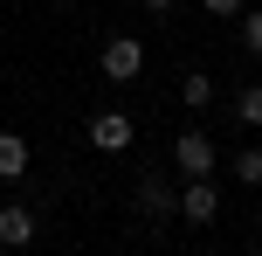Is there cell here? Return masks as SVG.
Returning <instances> with one entry per match:
<instances>
[{"label":"cell","instance_id":"obj_9","mask_svg":"<svg viewBox=\"0 0 262 256\" xmlns=\"http://www.w3.org/2000/svg\"><path fill=\"white\" fill-rule=\"evenodd\" d=\"M235 180H242V187H262V146H242L235 152Z\"/></svg>","mask_w":262,"mask_h":256},{"label":"cell","instance_id":"obj_3","mask_svg":"<svg viewBox=\"0 0 262 256\" xmlns=\"http://www.w3.org/2000/svg\"><path fill=\"white\" fill-rule=\"evenodd\" d=\"M83 139H90L97 152H131V139H138V125H131L124 111H97V118L83 125Z\"/></svg>","mask_w":262,"mask_h":256},{"label":"cell","instance_id":"obj_13","mask_svg":"<svg viewBox=\"0 0 262 256\" xmlns=\"http://www.w3.org/2000/svg\"><path fill=\"white\" fill-rule=\"evenodd\" d=\"M145 7H152V14H172V0H145Z\"/></svg>","mask_w":262,"mask_h":256},{"label":"cell","instance_id":"obj_10","mask_svg":"<svg viewBox=\"0 0 262 256\" xmlns=\"http://www.w3.org/2000/svg\"><path fill=\"white\" fill-rule=\"evenodd\" d=\"M235 118L249 125V132H262V83H249V90L235 97Z\"/></svg>","mask_w":262,"mask_h":256},{"label":"cell","instance_id":"obj_5","mask_svg":"<svg viewBox=\"0 0 262 256\" xmlns=\"http://www.w3.org/2000/svg\"><path fill=\"white\" fill-rule=\"evenodd\" d=\"M180 215H186V222H200V229H207V222H221V187H214V173L180 187Z\"/></svg>","mask_w":262,"mask_h":256},{"label":"cell","instance_id":"obj_7","mask_svg":"<svg viewBox=\"0 0 262 256\" xmlns=\"http://www.w3.org/2000/svg\"><path fill=\"white\" fill-rule=\"evenodd\" d=\"M21 173H28V139L0 132V180H21Z\"/></svg>","mask_w":262,"mask_h":256},{"label":"cell","instance_id":"obj_11","mask_svg":"<svg viewBox=\"0 0 262 256\" xmlns=\"http://www.w3.org/2000/svg\"><path fill=\"white\" fill-rule=\"evenodd\" d=\"M242 49L262 63V7H242Z\"/></svg>","mask_w":262,"mask_h":256},{"label":"cell","instance_id":"obj_12","mask_svg":"<svg viewBox=\"0 0 262 256\" xmlns=\"http://www.w3.org/2000/svg\"><path fill=\"white\" fill-rule=\"evenodd\" d=\"M200 7H207V14H221V21H242V7H249V0H200Z\"/></svg>","mask_w":262,"mask_h":256},{"label":"cell","instance_id":"obj_1","mask_svg":"<svg viewBox=\"0 0 262 256\" xmlns=\"http://www.w3.org/2000/svg\"><path fill=\"white\" fill-rule=\"evenodd\" d=\"M172 166H180L186 180H207L214 166H221V146H214L207 132H180L172 139Z\"/></svg>","mask_w":262,"mask_h":256},{"label":"cell","instance_id":"obj_4","mask_svg":"<svg viewBox=\"0 0 262 256\" xmlns=\"http://www.w3.org/2000/svg\"><path fill=\"white\" fill-rule=\"evenodd\" d=\"M131 201H138L145 222H172V215H180V187H166V173H145Z\"/></svg>","mask_w":262,"mask_h":256},{"label":"cell","instance_id":"obj_6","mask_svg":"<svg viewBox=\"0 0 262 256\" xmlns=\"http://www.w3.org/2000/svg\"><path fill=\"white\" fill-rule=\"evenodd\" d=\"M28 243H35V208L7 201L0 208V249H28Z\"/></svg>","mask_w":262,"mask_h":256},{"label":"cell","instance_id":"obj_2","mask_svg":"<svg viewBox=\"0 0 262 256\" xmlns=\"http://www.w3.org/2000/svg\"><path fill=\"white\" fill-rule=\"evenodd\" d=\"M97 69H104L111 83H138V69H145V42H138V35H111L104 55H97Z\"/></svg>","mask_w":262,"mask_h":256},{"label":"cell","instance_id":"obj_8","mask_svg":"<svg viewBox=\"0 0 262 256\" xmlns=\"http://www.w3.org/2000/svg\"><path fill=\"white\" fill-rule=\"evenodd\" d=\"M180 97H186L193 111H207V104H214V76H207V69H186V76H180Z\"/></svg>","mask_w":262,"mask_h":256}]
</instances>
